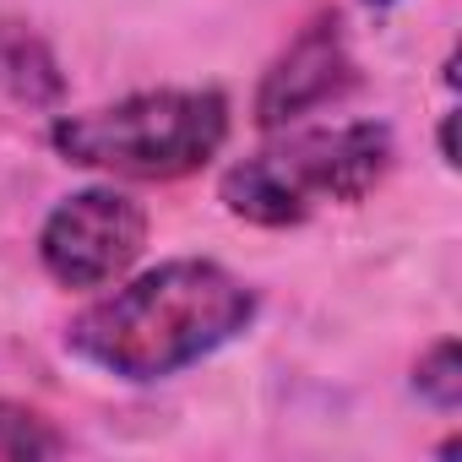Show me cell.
Returning a JSON list of instances; mask_svg holds the SVG:
<instances>
[{
    "mask_svg": "<svg viewBox=\"0 0 462 462\" xmlns=\"http://www.w3.org/2000/svg\"><path fill=\"white\" fill-rule=\"evenodd\" d=\"M392 158H397V142H392V125L381 120L294 131L278 147H262L256 158L235 163L217 180V196L245 223L289 228L327 201H365L392 174Z\"/></svg>",
    "mask_w": 462,
    "mask_h": 462,
    "instance_id": "7a4b0ae2",
    "label": "cell"
},
{
    "mask_svg": "<svg viewBox=\"0 0 462 462\" xmlns=\"http://www.w3.org/2000/svg\"><path fill=\"white\" fill-rule=\"evenodd\" d=\"M142 245H147L142 201H131V196H120L109 185H93V190L66 196L44 217L39 262L66 289H104V283L131 273Z\"/></svg>",
    "mask_w": 462,
    "mask_h": 462,
    "instance_id": "277c9868",
    "label": "cell"
},
{
    "mask_svg": "<svg viewBox=\"0 0 462 462\" xmlns=\"http://www.w3.org/2000/svg\"><path fill=\"white\" fill-rule=\"evenodd\" d=\"M0 77H6L12 93L28 98V104H55L60 98V71H55V60H50V50L39 39L12 33L0 44Z\"/></svg>",
    "mask_w": 462,
    "mask_h": 462,
    "instance_id": "52a82bcc",
    "label": "cell"
},
{
    "mask_svg": "<svg viewBox=\"0 0 462 462\" xmlns=\"http://www.w3.org/2000/svg\"><path fill=\"white\" fill-rule=\"evenodd\" d=\"M440 163H446V169H457V115H446V120H440Z\"/></svg>",
    "mask_w": 462,
    "mask_h": 462,
    "instance_id": "9c48e42d",
    "label": "cell"
},
{
    "mask_svg": "<svg viewBox=\"0 0 462 462\" xmlns=\"http://www.w3.org/2000/svg\"><path fill=\"white\" fill-rule=\"evenodd\" d=\"M256 321V294L217 262H163L66 327V348L120 381H163Z\"/></svg>",
    "mask_w": 462,
    "mask_h": 462,
    "instance_id": "6da1fadb",
    "label": "cell"
},
{
    "mask_svg": "<svg viewBox=\"0 0 462 462\" xmlns=\"http://www.w3.org/2000/svg\"><path fill=\"white\" fill-rule=\"evenodd\" d=\"M228 136V98L217 88H158L131 93L109 109L60 115L50 142L66 163L125 174V180H180L217 158Z\"/></svg>",
    "mask_w": 462,
    "mask_h": 462,
    "instance_id": "3957f363",
    "label": "cell"
},
{
    "mask_svg": "<svg viewBox=\"0 0 462 462\" xmlns=\"http://www.w3.org/2000/svg\"><path fill=\"white\" fill-rule=\"evenodd\" d=\"M413 392L440 408V413H457L462 408V354H457V337H440L419 365H413Z\"/></svg>",
    "mask_w": 462,
    "mask_h": 462,
    "instance_id": "ba28073f",
    "label": "cell"
},
{
    "mask_svg": "<svg viewBox=\"0 0 462 462\" xmlns=\"http://www.w3.org/2000/svg\"><path fill=\"white\" fill-rule=\"evenodd\" d=\"M66 435L28 402L0 397V462H39V457H60Z\"/></svg>",
    "mask_w": 462,
    "mask_h": 462,
    "instance_id": "8992f818",
    "label": "cell"
},
{
    "mask_svg": "<svg viewBox=\"0 0 462 462\" xmlns=\"http://www.w3.org/2000/svg\"><path fill=\"white\" fill-rule=\"evenodd\" d=\"M365 6H392V0H365Z\"/></svg>",
    "mask_w": 462,
    "mask_h": 462,
    "instance_id": "30bf717a",
    "label": "cell"
},
{
    "mask_svg": "<svg viewBox=\"0 0 462 462\" xmlns=\"http://www.w3.org/2000/svg\"><path fill=\"white\" fill-rule=\"evenodd\" d=\"M354 82H359V71H354L343 23H337V17H316V23L273 60V71L262 77L256 125H262V131H283V125H294L300 115L327 109V104H337L343 93H354Z\"/></svg>",
    "mask_w": 462,
    "mask_h": 462,
    "instance_id": "5b68a950",
    "label": "cell"
}]
</instances>
